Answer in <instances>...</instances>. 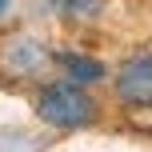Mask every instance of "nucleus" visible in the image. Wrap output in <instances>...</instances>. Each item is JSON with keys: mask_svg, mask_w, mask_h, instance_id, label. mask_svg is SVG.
Wrapping results in <instances>:
<instances>
[{"mask_svg": "<svg viewBox=\"0 0 152 152\" xmlns=\"http://www.w3.org/2000/svg\"><path fill=\"white\" fill-rule=\"evenodd\" d=\"M36 112L52 128H84V124L96 120V104H92V96L80 84H52V88H44Z\"/></svg>", "mask_w": 152, "mask_h": 152, "instance_id": "nucleus-1", "label": "nucleus"}, {"mask_svg": "<svg viewBox=\"0 0 152 152\" xmlns=\"http://www.w3.org/2000/svg\"><path fill=\"white\" fill-rule=\"evenodd\" d=\"M116 96L132 108H152V56H132L116 72Z\"/></svg>", "mask_w": 152, "mask_h": 152, "instance_id": "nucleus-2", "label": "nucleus"}, {"mask_svg": "<svg viewBox=\"0 0 152 152\" xmlns=\"http://www.w3.org/2000/svg\"><path fill=\"white\" fill-rule=\"evenodd\" d=\"M60 68L64 76H68V84H96L100 76H104V64L100 60H92V56H80V52H64L60 56Z\"/></svg>", "mask_w": 152, "mask_h": 152, "instance_id": "nucleus-3", "label": "nucleus"}, {"mask_svg": "<svg viewBox=\"0 0 152 152\" xmlns=\"http://www.w3.org/2000/svg\"><path fill=\"white\" fill-rule=\"evenodd\" d=\"M4 8H8V0H0V12H4Z\"/></svg>", "mask_w": 152, "mask_h": 152, "instance_id": "nucleus-4", "label": "nucleus"}]
</instances>
